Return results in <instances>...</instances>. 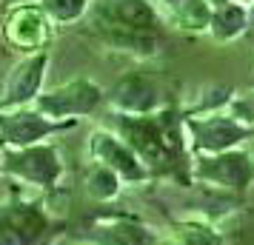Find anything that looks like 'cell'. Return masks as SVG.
Here are the masks:
<instances>
[{
    "instance_id": "1",
    "label": "cell",
    "mask_w": 254,
    "mask_h": 245,
    "mask_svg": "<svg viewBox=\"0 0 254 245\" xmlns=\"http://www.w3.org/2000/svg\"><path fill=\"white\" fill-rule=\"evenodd\" d=\"M186 117L189 111L180 105H166L154 114H120L109 111L106 114V129H112L126 140L134 154L149 165L154 180L172 177L180 186H194L191 183V160L194 154L189 148V134H186Z\"/></svg>"
},
{
    "instance_id": "22",
    "label": "cell",
    "mask_w": 254,
    "mask_h": 245,
    "mask_svg": "<svg viewBox=\"0 0 254 245\" xmlns=\"http://www.w3.org/2000/svg\"><path fill=\"white\" fill-rule=\"evenodd\" d=\"M157 245H180V243L174 240L172 234H160V240H157Z\"/></svg>"
},
{
    "instance_id": "14",
    "label": "cell",
    "mask_w": 254,
    "mask_h": 245,
    "mask_svg": "<svg viewBox=\"0 0 254 245\" xmlns=\"http://www.w3.org/2000/svg\"><path fill=\"white\" fill-rule=\"evenodd\" d=\"M92 35L112 51L128 54L134 60H151L160 54V32H123V29H92Z\"/></svg>"
},
{
    "instance_id": "8",
    "label": "cell",
    "mask_w": 254,
    "mask_h": 245,
    "mask_svg": "<svg viewBox=\"0 0 254 245\" xmlns=\"http://www.w3.org/2000/svg\"><path fill=\"white\" fill-rule=\"evenodd\" d=\"M77 129V120H52L35 105L0 108V148H29Z\"/></svg>"
},
{
    "instance_id": "11",
    "label": "cell",
    "mask_w": 254,
    "mask_h": 245,
    "mask_svg": "<svg viewBox=\"0 0 254 245\" xmlns=\"http://www.w3.org/2000/svg\"><path fill=\"white\" fill-rule=\"evenodd\" d=\"M86 23L89 29L160 32L163 12L151 0H92Z\"/></svg>"
},
{
    "instance_id": "10",
    "label": "cell",
    "mask_w": 254,
    "mask_h": 245,
    "mask_svg": "<svg viewBox=\"0 0 254 245\" xmlns=\"http://www.w3.org/2000/svg\"><path fill=\"white\" fill-rule=\"evenodd\" d=\"M86 154L92 163H100L106 168H112L126 186H146L154 183V174L149 171V165L140 160L134 148L126 140H120L112 129L106 126H94L89 131V140H86Z\"/></svg>"
},
{
    "instance_id": "26",
    "label": "cell",
    "mask_w": 254,
    "mask_h": 245,
    "mask_svg": "<svg viewBox=\"0 0 254 245\" xmlns=\"http://www.w3.org/2000/svg\"><path fill=\"white\" fill-rule=\"evenodd\" d=\"M234 3H243V6H254V0H234Z\"/></svg>"
},
{
    "instance_id": "12",
    "label": "cell",
    "mask_w": 254,
    "mask_h": 245,
    "mask_svg": "<svg viewBox=\"0 0 254 245\" xmlns=\"http://www.w3.org/2000/svg\"><path fill=\"white\" fill-rule=\"evenodd\" d=\"M106 103H109V111H120V114H154L172 105L166 100L163 83L149 71L120 74L117 83L106 92Z\"/></svg>"
},
{
    "instance_id": "4",
    "label": "cell",
    "mask_w": 254,
    "mask_h": 245,
    "mask_svg": "<svg viewBox=\"0 0 254 245\" xmlns=\"http://www.w3.org/2000/svg\"><path fill=\"white\" fill-rule=\"evenodd\" d=\"M69 237L86 245H157L160 231L134 211L103 208L89 214Z\"/></svg>"
},
{
    "instance_id": "7",
    "label": "cell",
    "mask_w": 254,
    "mask_h": 245,
    "mask_svg": "<svg viewBox=\"0 0 254 245\" xmlns=\"http://www.w3.org/2000/svg\"><path fill=\"white\" fill-rule=\"evenodd\" d=\"M191 183L243 194L254 186V154L246 146L223 154H197L191 160Z\"/></svg>"
},
{
    "instance_id": "2",
    "label": "cell",
    "mask_w": 254,
    "mask_h": 245,
    "mask_svg": "<svg viewBox=\"0 0 254 245\" xmlns=\"http://www.w3.org/2000/svg\"><path fill=\"white\" fill-rule=\"evenodd\" d=\"M0 177L14 186L37 191L40 197L58 194L66 177V160L58 140L37 143L29 148H0Z\"/></svg>"
},
{
    "instance_id": "9",
    "label": "cell",
    "mask_w": 254,
    "mask_h": 245,
    "mask_svg": "<svg viewBox=\"0 0 254 245\" xmlns=\"http://www.w3.org/2000/svg\"><path fill=\"white\" fill-rule=\"evenodd\" d=\"M106 103V89L92 77H74L69 83H60L37 97L35 108L52 120H77L97 114V108Z\"/></svg>"
},
{
    "instance_id": "17",
    "label": "cell",
    "mask_w": 254,
    "mask_h": 245,
    "mask_svg": "<svg viewBox=\"0 0 254 245\" xmlns=\"http://www.w3.org/2000/svg\"><path fill=\"white\" fill-rule=\"evenodd\" d=\"M123 188H126V183H123L112 168H106V165L89 160L86 171H83V191H86V197L92 199V202L109 205V202H115V199L123 194Z\"/></svg>"
},
{
    "instance_id": "6",
    "label": "cell",
    "mask_w": 254,
    "mask_h": 245,
    "mask_svg": "<svg viewBox=\"0 0 254 245\" xmlns=\"http://www.w3.org/2000/svg\"><path fill=\"white\" fill-rule=\"evenodd\" d=\"M55 29H58V23L49 17L43 3L12 6V9L0 12V37L20 57L49 51V43L55 40Z\"/></svg>"
},
{
    "instance_id": "16",
    "label": "cell",
    "mask_w": 254,
    "mask_h": 245,
    "mask_svg": "<svg viewBox=\"0 0 254 245\" xmlns=\"http://www.w3.org/2000/svg\"><path fill=\"white\" fill-rule=\"evenodd\" d=\"M249 29H252L249 6H243V3H229V6L214 9L211 26H208V37L217 40V43H234V40H240Z\"/></svg>"
},
{
    "instance_id": "23",
    "label": "cell",
    "mask_w": 254,
    "mask_h": 245,
    "mask_svg": "<svg viewBox=\"0 0 254 245\" xmlns=\"http://www.w3.org/2000/svg\"><path fill=\"white\" fill-rule=\"evenodd\" d=\"M214 9H220V6H229V3H234V0H208Z\"/></svg>"
},
{
    "instance_id": "5",
    "label": "cell",
    "mask_w": 254,
    "mask_h": 245,
    "mask_svg": "<svg viewBox=\"0 0 254 245\" xmlns=\"http://www.w3.org/2000/svg\"><path fill=\"white\" fill-rule=\"evenodd\" d=\"M254 123H246L231 111H206V114L186 117V134L191 154H223L231 148H240L252 140Z\"/></svg>"
},
{
    "instance_id": "13",
    "label": "cell",
    "mask_w": 254,
    "mask_h": 245,
    "mask_svg": "<svg viewBox=\"0 0 254 245\" xmlns=\"http://www.w3.org/2000/svg\"><path fill=\"white\" fill-rule=\"evenodd\" d=\"M49 51H37V54H26L14 63L3 89H0V108H23L32 105L43 94V83H46V71H49Z\"/></svg>"
},
{
    "instance_id": "18",
    "label": "cell",
    "mask_w": 254,
    "mask_h": 245,
    "mask_svg": "<svg viewBox=\"0 0 254 245\" xmlns=\"http://www.w3.org/2000/svg\"><path fill=\"white\" fill-rule=\"evenodd\" d=\"M211 14L214 6L208 0H186L183 6H177L174 12H169V23L177 26L180 32L189 35H208V26H211Z\"/></svg>"
},
{
    "instance_id": "21",
    "label": "cell",
    "mask_w": 254,
    "mask_h": 245,
    "mask_svg": "<svg viewBox=\"0 0 254 245\" xmlns=\"http://www.w3.org/2000/svg\"><path fill=\"white\" fill-rule=\"evenodd\" d=\"M29 3H43V0H0V12L12 9V6H29Z\"/></svg>"
},
{
    "instance_id": "19",
    "label": "cell",
    "mask_w": 254,
    "mask_h": 245,
    "mask_svg": "<svg viewBox=\"0 0 254 245\" xmlns=\"http://www.w3.org/2000/svg\"><path fill=\"white\" fill-rule=\"evenodd\" d=\"M89 6H92V0H43V9L58 26L86 20Z\"/></svg>"
},
{
    "instance_id": "24",
    "label": "cell",
    "mask_w": 254,
    "mask_h": 245,
    "mask_svg": "<svg viewBox=\"0 0 254 245\" xmlns=\"http://www.w3.org/2000/svg\"><path fill=\"white\" fill-rule=\"evenodd\" d=\"M246 148H249V151H252V154H254V131H252V140L246 143Z\"/></svg>"
},
{
    "instance_id": "20",
    "label": "cell",
    "mask_w": 254,
    "mask_h": 245,
    "mask_svg": "<svg viewBox=\"0 0 254 245\" xmlns=\"http://www.w3.org/2000/svg\"><path fill=\"white\" fill-rule=\"evenodd\" d=\"M151 3H154V6H157V9H163V12L169 14V12H174V9H177V6H183L186 0H151Z\"/></svg>"
},
{
    "instance_id": "25",
    "label": "cell",
    "mask_w": 254,
    "mask_h": 245,
    "mask_svg": "<svg viewBox=\"0 0 254 245\" xmlns=\"http://www.w3.org/2000/svg\"><path fill=\"white\" fill-rule=\"evenodd\" d=\"M249 20H252V29H254V6H249Z\"/></svg>"
},
{
    "instance_id": "15",
    "label": "cell",
    "mask_w": 254,
    "mask_h": 245,
    "mask_svg": "<svg viewBox=\"0 0 254 245\" xmlns=\"http://www.w3.org/2000/svg\"><path fill=\"white\" fill-rule=\"evenodd\" d=\"M166 220H169V234L180 245H229L226 231L203 214H186V217L166 214Z\"/></svg>"
},
{
    "instance_id": "3",
    "label": "cell",
    "mask_w": 254,
    "mask_h": 245,
    "mask_svg": "<svg viewBox=\"0 0 254 245\" xmlns=\"http://www.w3.org/2000/svg\"><path fill=\"white\" fill-rule=\"evenodd\" d=\"M58 222L46 197H26L14 188L0 202V245H55Z\"/></svg>"
}]
</instances>
